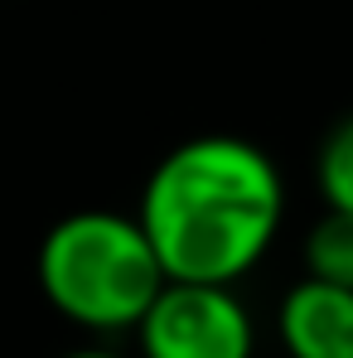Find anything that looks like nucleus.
Listing matches in <instances>:
<instances>
[{"instance_id":"f257e3e1","label":"nucleus","mask_w":353,"mask_h":358,"mask_svg":"<svg viewBox=\"0 0 353 358\" xmlns=\"http://www.w3.org/2000/svg\"><path fill=\"white\" fill-rule=\"evenodd\" d=\"M170 281L237 286L281 233L286 184L242 136H194L160 155L136 208Z\"/></svg>"},{"instance_id":"f03ea898","label":"nucleus","mask_w":353,"mask_h":358,"mask_svg":"<svg viewBox=\"0 0 353 358\" xmlns=\"http://www.w3.org/2000/svg\"><path fill=\"white\" fill-rule=\"evenodd\" d=\"M165 266L136 213L82 208L59 218L39 242V291L63 320L121 334L136 329L165 291Z\"/></svg>"},{"instance_id":"7ed1b4c3","label":"nucleus","mask_w":353,"mask_h":358,"mask_svg":"<svg viewBox=\"0 0 353 358\" xmlns=\"http://www.w3.org/2000/svg\"><path fill=\"white\" fill-rule=\"evenodd\" d=\"M141 358H252L257 324L233 286L165 281L136 324Z\"/></svg>"},{"instance_id":"20e7f679","label":"nucleus","mask_w":353,"mask_h":358,"mask_svg":"<svg viewBox=\"0 0 353 358\" xmlns=\"http://www.w3.org/2000/svg\"><path fill=\"white\" fill-rule=\"evenodd\" d=\"M276 329L291 358H353V291L305 276L286 291Z\"/></svg>"},{"instance_id":"39448f33","label":"nucleus","mask_w":353,"mask_h":358,"mask_svg":"<svg viewBox=\"0 0 353 358\" xmlns=\"http://www.w3.org/2000/svg\"><path fill=\"white\" fill-rule=\"evenodd\" d=\"M305 276L334 281L353 291V213L349 208H324V218L310 223L305 233Z\"/></svg>"},{"instance_id":"423d86ee","label":"nucleus","mask_w":353,"mask_h":358,"mask_svg":"<svg viewBox=\"0 0 353 358\" xmlns=\"http://www.w3.org/2000/svg\"><path fill=\"white\" fill-rule=\"evenodd\" d=\"M315 184H319L324 208L353 213V112L324 131V141L315 150Z\"/></svg>"},{"instance_id":"0eeeda50","label":"nucleus","mask_w":353,"mask_h":358,"mask_svg":"<svg viewBox=\"0 0 353 358\" xmlns=\"http://www.w3.org/2000/svg\"><path fill=\"white\" fill-rule=\"evenodd\" d=\"M63 358H126V354H112V349H73V354Z\"/></svg>"}]
</instances>
